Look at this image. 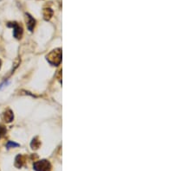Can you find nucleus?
Segmentation results:
<instances>
[{"label":"nucleus","instance_id":"1","mask_svg":"<svg viewBox=\"0 0 195 171\" xmlns=\"http://www.w3.org/2000/svg\"><path fill=\"white\" fill-rule=\"evenodd\" d=\"M47 60L51 65L58 66L62 61V51L60 49L51 51L47 55Z\"/></svg>","mask_w":195,"mask_h":171},{"label":"nucleus","instance_id":"2","mask_svg":"<svg viewBox=\"0 0 195 171\" xmlns=\"http://www.w3.org/2000/svg\"><path fill=\"white\" fill-rule=\"evenodd\" d=\"M33 169L36 171H50L51 170V164L47 160H41L34 163Z\"/></svg>","mask_w":195,"mask_h":171},{"label":"nucleus","instance_id":"3","mask_svg":"<svg viewBox=\"0 0 195 171\" xmlns=\"http://www.w3.org/2000/svg\"><path fill=\"white\" fill-rule=\"evenodd\" d=\"M8 27H12L13 28V36L17 39H20L23 35V29L22 27L16 22L13 23H7Z\"/></svg>","mask_w":195,"mask_h":171},{"label":"nucleus","instance_id":"4","mask_svg":"<svg viewBox=\"0 0 195 171\" xmlns=\"http://www.w3.org/2000/svg\"><path fill=\"white\" fill-rule=\"evenodd\" d=\"M14 119V114L12 112V110L8 109L3 113V119L5 121L6 123H11Z\"/></svg>","mask_w":195,"mask_h":171},{"label":"nucleus","instance_id":"5","mask_svg":"<svg viewBox=\"0 0 195 171\" xmlns=\"http://www.w3.org/2000/svg\"><path fill=\"white\" fill-rule=\"evenodd\" d=\"M26 18H27V28L30 31H33V29L36 25V20L30 14H26Z\"/></svg>","mask_w":195,"mask_h":171},{"label":"nucleus","instance_id":"6","mask_svg":"<svg viewBox=\"0 0 195 171\" xmlns=\"http://www.w3.org/2000/svg\"><path fill=\"white\" fill-rule=\"evenodd\" d=\"M24 162H25L24 156H22V155H18V156H17L16 159H15V166L17 168H18V169H20L23 165Z\"/></svg>","mask_w":195,"mask_h":171},{"label":"nucleus","instance_id":"7","mask_svg":"<svg viewBox=\"0 0 195 171\" xmlns=\"http://www.w3.org/2000/svg\"><path fill=\"white\" fill-rule=\"evenodd\" d=\"M52 15H53V12H52V10L50 8H46V9H44V17L46 20H49L52 17Z\"/></svg>","mask_w":195,"mask_h":171},{"label":"nucleus","instance_id":"8","mask_svg":"<svg viewBox=\"0 0 195 171\" xmlns=\"http://www.w3.org/2000/svg\"><path fill=\"white\" fill-rule=\"evenodd\" d=\"M40 143H41L40 141H38L37 137H35V138H33V140H32L31 143H30V146H31V148L33 149H37L39 148Z\"/></svg>","mask_w":195,"mask_h":171},{"label":"nucleus","instance_id":"9","mask_svg":"<svg viewBox=\"0 0 195 171\" xmlns=\"http://www.w3.org/2000/svg\"><path fill=\"white\" fill-rule=\"evenodd\" d=\"M19 146V144L17 143V142H12V141H9V142H7V144H6V148L7 149H11L13 148V147H18Z\"/></svg>","mask_w":195,"mask_h":171},{"label":"nucleus","instance_id":"10","mask_svg":"<svg viewBox=\"0 0 195 171\" xmlns=\"http://www.w3.org/2000/svg\"><path fill=\"white\" fill-rule=\"evenodd\" d=\"M6 134V129L5 126H0V138L4 137Z\"/></svg>","mask_w":195,"mask_h":171},{"label":"nucleus","instance_id":"11","mask_svg":"<svg viewBox=\"0 0 195 171\" xmlns=\"http://www.w3.org/2000/svg\"><path fill=\"white\" fill-rule=\"evenodd\" d=\"M1 66H2V61L0 60V69H1Z\"/></svg>","mask_w":195,"mask_h":171}]
</instances>
